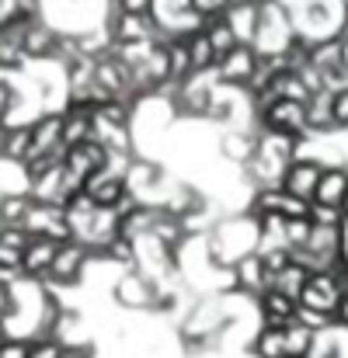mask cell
<instances>
[{
  "label": "cell",
  "mask_w": 348,
  "mask_h": 358,
  "mask_svg": "<svg viewBox=\"0 0 348 358\" xmlns=\"http://www.w3.org/2000/svg\"><path fill=\"white\" fill-rule=\"evenodd\" d=\"M109 160H112V153H109V146H105L98 136H91V139H84V143H74V146L67 150V167H70L74 174H81L84 181H88L91 174L105 171Z\"/></svg>",
  "instance_id": "1"
},
{
  "label": "cell",
  "mask_w": 348,
  "mask_h": 358,
  "mask_svg": "<svg viewBox=\"0 0 348 358\" xmlns=\"http://www.w3.org/2000/svg\"><path fill=\"white\" fill-rule=\"evenodd\" d=\"M317 185H321V171H317L314 164H293V167L282 174V188H286L289 195L307 199V202H314Z\"/></svg>",
  "instance_id": "2"
},
{
  "label": "cell",
  "mask_w": 348,
  "mask_h": 358,
  "mask_svg": "<svg viewBox=\"0 0 348 358\" xmlns=\"http://www.w3.org/2000/svg\"><path fill=\"white\" fill-rule=\"evenodd\" d=\"M254 70H258V59H254V52L247 45H233L230 52L223 56V63H220V77L223 80H237V84H247L254 77Z\"/></svg>",
  "instance_id": "3"
},
{
  "label": "cell",
  "mask_w": 348,
  "mask_h": 358,
  "mask_svg": "<svg viewBox=\"0 0 348 358\" xmlns=\"http://www.w3.org/2000/svg\"><path fill=\"white\" fill-rule=\"evenodd\" d=\"M60 243L63 240H53V237H32V243L25 247V271H53V261L60 254Z\"/></svg>",
  "instance_id": "4"
},
{
  "label": "cell",
  "mask_w": 348,
  "mask_h": 358,
  "mask_svg": "<svg viewBox=\"0 0 348 358\" xmlns=\"http://www.w3.org/2000/svg\"><path fill=\"white\" fill-rule=\"evenodd\" d=\"M81 264H84V247H81V243H74V240H63L49 275H53V278H60V282H74V278H77V271H81Z\"/></svg>",
  "instance_id": "5"
},
{
  "label": "cell",
  "mask_w": 348,
  "mask_h": 358,
  "mask_svg": "<svg viewBox=\"0 0 348 358\" xmlns=\"http://www.w3.org/2000/svg\"><path fill=\"white\" fill-rule=\"evenodd\" d=\"M188 56H192V73H199L202 66H209L213 59H220V52H216V45H213V38H209V31H192L188 38Z\"/></svg>",
  "instance_id": "6"
},
{
  "label": "cell",
  "mask_w": 348,
  "mask_h": 358,
  "mask_svg": "<svg viewBox=\"0 0 348 358\" xmlns=\"http://www.w3.org/2000/svg\"><path fill=\"white\" fill-rule=\"evenodd\" d=\"M348 195V178L342 171H324L321 174V185H317V195L314 202H328V206H342Z\"/></svg>",
  "instance_id": "7"
},
{
  "label": "cell",
  "mask_w": 348,
  "mask_h": 358,
  "mask_svg": "<svg viewBox=\"0 0 348 358\" xmlns=\"http://www.w3.org/2000/svg\"><path fill=\"white\" fill-rule=\"evenodd\" d=\"M258 352H261V358H286V331L282 327H268L258 338Z\"/></svg>",
  "instance_id": "8"
},
{
  "label": "cell",
  "mask_w": 348,
  "mask_h": 358,
  "mask_svg": "<svg viewBox=\"0 0 348 358\" xmlns=\"http://www.w3.org/2000/svg\"><path fill=\"white\" fill-rule=\"evenodd\" d=\"M28 358H63V348L60 345H35V348H28Z\"/></svg>",
  "instance_id": "9"
},
{
  "label": "cell",
  "mask_w": 348,
  "mask_h": 358,
  "mask_svg": "<svg viewBox=\"0 0 348 358\" xmlns=\"http://www.w3.org/2000/svg\"><path fill=\"white\" fill-rule=\"evenodd\" d=\"M335 119H338V122H348V91L335 94Z\"/></svg>",
  "instance_id": "10"
},
{
  "label": "cell",
  "mask_w": 348,
  "mask_h": 358,
  "mask_svg": "<svg viewBox=\"0 0 348 358\" xmlns=\"http://www.w3.org/2000/svg\"><path fill=\"white\" fill-rule=\"evenodd\" d=\"M118 7H122V10H146L150 0H118Z\"/></svg>",
  "instance_id": "11"
},
{
  "label": "cell",
  "mask_w": 348,
  "mask_h": 358,
  "mask_svg": "<svg viewBox=\"0 0 348 358\" xmlns=\"http://www.w3.org/2000/svg\"><path fill=\"white\" fill-rule=\"evenodd\" d=\"M4 358H28V352H25L21 345H7V348H4Z\"/></svg>",
  "instance_id": "12"
},
{
  "label": "cell",
  "mask_w": 348,
  "mask_h": 358,
  "mask_svg": "<svg viewBox=\"0 0 348 358\" xmlns=\"http://www.w3.org/2000/svg\"><path fill=\"white\" fill-rule=\"evenodd\" d=\"M342 209H345V213H348V195H345V202H342Z\"/></svg>",
  "instance_id": "13"
}]
</instances>
